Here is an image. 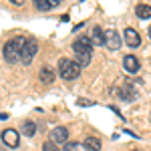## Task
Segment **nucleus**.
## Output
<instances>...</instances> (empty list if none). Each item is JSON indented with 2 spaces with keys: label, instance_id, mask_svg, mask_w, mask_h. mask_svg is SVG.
<instances>
[{
  "label": "nucleus",
  "instance_id": "nucleus-1",
  "mask_svg": "<svg viewBox=\"0 0 151 151\" xmlns=\"http://www.w3.org/2000/svg\"><path fill=\"white\" fill-rule=\"evenodd\" d=\"M73 50L77 55V65L79 67H87L93 58V40L89 36H79L73 42Z\"/></svg>",
  "mask_w": 151,
  "mask_h": 151
},
{
  "label": "nucleus",
  "instance_id": "nucleus-2",
  "mask_svg": "<svg viewBox=\"0 0 151 151\" xmlns=\"http://www.w3.org/2000/svg\"><path fill=\"white\" fill-rule=\"evenodd\" d=\"M24 42H26L24 36H16V38H12V40H8V42L4 45V57H6V60H8L10 65H14V63L20 60V52H22Z\"/></svg>",
  "mask_w": 151,
  "mask_h": 151
},
{
  "label": "nucleus",
  "instance_id": "nucleus-3",
  "mask_svg": "<svg viewBox=\"0 0 151 151\" xmlns=\"http://www.w3.org/2000/svg\"><path fill=\"white\" fill-rule=\"evenodd\" d=\"M81 75V67L70 60V58H60L58 60V77L65 79V81H75L77 77Z\"/></svg>",
  "mask_w": 151,
  "mask_h": 151
},
{
  "label": "nucleus",
  "instance_id": "nucleus-4",
  "mask_svg": "<svg viewBox=\"0 0 151 151\" xmlns=\"http://www.w3.org/2000/svg\"><path fill=\"white\" fill-rule=\"evenodd\" d=\"M36 50H38L36 40L35 38H26V42H24V47H22V52H20V63L22 65H30L32 57L36 55Z\"/></svg>",
  "mask_w": 151,
  "mask_h": 151
},
{
  "label": "nucleus",
  "instance_id": "nucleus-5",
  "mask_svg": "<svg viewBox=\"0 0 151 151\" xmlns=\"http://www.w3.org/2000/svg\"><path fill=\"white\" fill-rule=\"evenodd\" d=\"M2 141L12 147V149H16L18 145H20V135H18V131H14V129H4L2 131Z\"/></svg>",
  "mask_w": 151,
  "mask_h": 151
},
{
  "label": "nucleus",
  "instance_id": "nucleus-6",
  "mask_svg": "<svg viewBox=\"0 0 151 151\" xmlns=\"http://www.w3.org/2000/svg\"><path fill=\"white\" fill-rule=\"evenodd\" d=\"M50 141L57 143V145H65L69 141V131H67V127H55L50 131Z\"/></svg>",
  "mask_w": 151,
  "mask_h": 151
},
{
  "label": "nucleus",
  "instance_id": "nucleus-7",
  "mask_svg": "<svg viewBox=\"0 0 151 151\" xmlns=\"http://www.w3.org/2000/svg\"><path fill=\"white\" fill-rule=\"evenodd\" d=\"M125 45L131 48L141 47V36L135 28H125Z\"/></svg>",
  "mask_w": 151,
  "mask_h": 151
},
{
  "label": "nucleus",
  "instance_id": "nucleus-8",
  "mask_svg": "<svg viewBox=\"0 0 151 151\" xmlns=\"http://www.w3.org/2000/svg\"><path fill=\"white\" fill-rule=\"evenodd\" d=\"M139 67H141V63H139V58L137 57H133V55H127V57L123 58V69L127 70V73H137L139 70Z\"/></svg>",
  "mask_w": 151,
  "mask_h": 151
},
{
  "label": "nucleus",
  "instance_id": "nucleus-9",
  "mask_svg": "<svg viewBox=\"0 0 151 151\" xmlns=\"http://www.w3.org/2000/svg\"><path fill=\"white\" fill-rule=\"evenodd\" d=\"M91 40H93V45L105 47V45H107V32H105L101 26H93V35H91Z\"/></svg>",
  "mask_w": 151,
  "mask_h": 151
},
{
  "label": "nucleus",
  "instance_id": "nucleus-10",
  "mask_svg": "<svg viewBox=\"0 0 151 151\" xmlns=\"http://www.w3.org/2000/svg\"><path fill=\"white\" fill-rule=\"evenodd\" d=\"M105 47L111 48V50H119V47H121V36L117 35L115 30H109L107 32V45Z\"/></svg>",
  "mask_w": 151,
  "mask_h": 151
},
{
  "label": "nucleus",
  "instance_id": "nucleus-11",
  "mask_svg": "<svg viewBox=\"0 0 151 151\" xmlns=\"http://www.w3.org/2000/svg\"><path fill=\"white\" fill-rule=\"evenodd\" d=\"M83 147H85V151H101V141H99V137H87L83 141Z\"/></svg>",
  "mask_w": 151,
  "mask_h": 151
},
{
  "label": "nucleus",
  "instance_id": "nucleus-12",
  "mask_svg": "<svg viewBox=\"0 0 151 151\" xmlns=\"http://www.w3.org/2000/svg\"><path fill=\"white\" fill-rule=\"evenodd\" d=\"M119 97H121L123 101H135V99H137V91H135V89H131L129 85H125Z\"/></svg>",
  "mask_w": 151,
  "mask_h": 151
},
{
  "label": "nucleus",
  "instance_id": "nucleus-13",
  "mask_svg": "<svg viewBox=\"0 0 151 151\" xmlns=\"http://www.w3.org/2000/svg\"><path fill=\"white\" fill-rule=\"evenodd\" d=\"M135 12H137V16H139L141 20H145V18H151V6H149V4H137Z\"/></svg>",
  "mask_w": 151,
  "mask_h": 151
},
{
  "label": "nucleus",
  "instance_id": "nucleus-14",
  "mask_svg": "<svg viewBox=\"0 0 151 151\" xmlns=\"http://www.w3.org/2000/svg\"><path fill=\"white\" fill-rule=\"evenodd\" d=\"M20 131H22L26 137H32V135L36 133V125L32 123V121H24V123H22V127H20Z\"/></svg>",
  "mask_w": 151,
  "mask_h": 151
},
{
  "label": "nucleus",
  "instance_id": "nucleus-15",
  "mask_svg": "<svg viewBox=\"0 0 151 151\" xmlns=\"http://www.w3.org/2000/svg\"><path fill=\"white\" fill-rule=\"evenodd\" d=\"M40 81L42 83H52L55 81V73L48 69V67H42V69H40Z\"/></svg>",
  "mask_w": 151,
  "mask_h": 151
},
{
  "label": "nucleus",
  "instance_id": "nucleus-16",
  "mask_svg": "<svg viewBox=\"0 0 151 151\" xmlns=\"http://www.w3.org/2000/svg\"><path fill=\"white\" fill-rule=\"evenodd\" d=\"M63 151H85V147L79 145V143H75V141H67L63 145Z\"/></svg>",
  "mask_w": 151,
  "mask_h": 151
},
{
  "label": "nucleus",
  "instance_id": "nucleus-17",
  "mask_svg": "<svg viewBox=\"0 0 151 151\" xmlns=\"http://www.w3.org/2000/svg\"><path fill=\"white\" fill-rule=\"evenodd\" d=\"M32 2H35L36 8H38V10H42V12H47V10L52 8V4H50L48 0H32Z\"/></svg>",
  "mask_w": 151,
  "mask_h": 151
},
{
  "label": "nucleus",
  "instance_id": "nucleus-18",
  "mask_svg": "<svg viewBox=\"0 0 151 151\" xmlns=\"http://www.w3.org/2000/svg\"><path fill=\"white\" fill-rule=\"evenodd\" d=\"M42 151H58V147H57V143H52V141L48 139L42 143Z\"/></svg>",
  "mask_w": 151,
  "mask_h": 151
},
{
  "label": "nucleus",
  "instance_id": "nucleus-19",
  "mask_svg": "<svg viewBox=\"0 0 151 151\" xmlns=\"http://www.w3.org/2000/svg\"><path fill=\"white\" fill-rule=\"evenodd\" d=\"M77 105H81V107H93L95 101H89V99H77Z\"/></svg>",
  "mask_w": 151,
  "mask_h": 151
},
{
  "label": "nucleus",
  "instance_id": "nucleus-20",
  "mask_svg": "<svg viewBox=\"0 0 151 151\" xmlns=\"http://www.w3.org/2000/svg\"><path fill=\"white\" fill-rule=\"evenodd\" d=\"M10 2H12V4H16V6H22V4H24V0H10Z\"/></svg>",
  "mask_w": 151,
  "mask_h": 151
},
{
  "label": "nucleus",
  "instance_id": "nucleus-21",
  "mask_svg": "<svg viewBox=\"0 0 151 151\" xmlns=\"http://www.w3.org/2000/svg\"><path fill=\"white\" fill-rule=\"evenodd\" d=\"M48 2H50L52 6H57V4H60V2H63V0H48Z\"/></svg>",
  "mask_w": 151,
  "mask_h": 151
},
{
  "label": "nucleus",
  "instance_id": "nucleus-22",
  "mask_svg": "<svg viewBox=\"0 0 151 151\" xmlns=\"http://www.w3.org/2000/svg\"><path fill=\"white\" fill-rule=\"evenodd\" d=\"M149 38H151V26H149Z\"/></svg>",
  "mask_w": 151,
  "mask_h": 151
},
{
  "label": "nucleus",
  "instance_id": "nucleus-23",
  "mask_svg": "<svg viewBox=\"0 0 151 151\" xmlns=\"http://www.w3.org/2000/svg\"><path fill=\"white\" fill-rule=\"evenodd\" d=\"M135 151H139V149H135Z\"/></svg>",
  "mask_w": 151,
  "mask_h": 151
}]
</instances>
